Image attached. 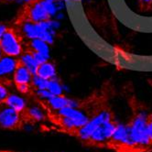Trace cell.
Segmentation results:
<instances>
[{"label": "cell", "mask_w": 152, "mask_h": 152, "mask_svg": "<svg viewBox=\"0 0 152 152\" xmlns=\"http://www.w3.org/2000/svg\"><path fill=\"white\" fill-rule=\"evenodd\" d=\"M24 38L18 28L14 26H7L5 33L0 39V46L4 55L19 57L23 52Z\"/></svg>", "instance_id": "6da1fadb"}, {"label": "cell", "mask_w": 152, "mask_h": 152, "mask_svg": "<svg viewBox=\"0 0 152 152\" xmlns=\"http://www.w3.org/2000/svg\"><path fill=\"white\" fill-rule=\"evenodd\" d=\"M130 137L135 147H147L151 144L148 131V118L138 115L128 125Z\"/></svg>", "instance_id": "7a4b0ae2"}, {"label": "cell", "mask_w": 152, "mask_h": 152, "mask_svg": "<svg viewBox=\"0 0 152 152\" xmlns=\"http://www.w3.org/2000/svg\"><path fill=\"white\" fill-rule=\"evenodd\" d=\"M22 116L5 102L0 104V127L5 129H15L22 126Z\"/></svg>", "instance_id": "3957f363"}, {"label": "cell", "mask_w": 152, "mask_h": 152, "mask_svg": "<svg viewBox=\"0 0 152 152\" xmlns=\"http://www.w3.org/2000/svg\"><path fill=\"white\" fill-rule=\"evenodd\" d=\"M112 119L111 115L109 112L104 111L95 115L94 118L90 119V120L86 123L83 126L80 127L79 129L76 130V133H77V137L82 140V141H86L88 142L89 138L91 137L92 134L94 133V130L98 127L101 124L104 122L110 120Z\"/></svg>", "instance_id": "277c9868"}, {"label": "cell", "mask_w": 152, "mask_h": 152, "mask_svg": "<svg viewBox=\"0 0 152 152\" xmlns=\"http://www.w3.org/2000/svg\"><path fill=\"white\" fill-rule=\"evenodd\" d=\"M116 125L117 124H115L112 119L104 122L94 130L91 137L89 138L88 142L97 146H101L104 143H107L112 137Z\"/></svg>", "instance_id": "5b68a950"}, {"label": "cell", "mask_w": 152, "mask_h": 152, "mask_svg": "<svg viewBox=\"0 0 152 152\" xmlns=\"http://www.w3.org/2000/svg\"><path fill=\"white\" fill-rule=\"evenodd\" d=\"M110 144H114L115 146H120L124 148H135L131 137H130L128 126H125L122 124H117L115 132L108 141Z\"/></svg>", "instance_id": "8992f818"}, {"label": "cell", "mask_w": 152, "mask_h": 152, "mask_svg": "<svg viewBox=\"0 0 152 152\" xmlns=\"http://www.w3.org/2000/svg\"><path fill=\"white\" fill-rule=\"evenodd\" d=\"M18 58L4 55L0 58V82H13V74L17 68Z\"/></svg>", "instance_id": "52a82bcc"}, {"label": "cell", "mask_w": 152, "mask_h": 152, "mask_svg": "<svg viewBox=\"0 0 152 152\" xmlns=\"http://www.w3.org/2000/svg\"><path fill=\"white\" fill-rule=\"evenodd\" d=\"M58 114L60 115L67 116V117L71 118L72 120L75 123V125L77 126L78 129L80 127L83 126L90 120V119L87 117V115H85L81 111L75 109L74 107H71V106H65V107L61 108V109H59Z\"/></svg>", "instance_id": "ba28073f"}, {"label": "cell", "mask_w": 152, "mask_h": 152, "mask_svg": "<svg viewBox=\"0 0 152 152\" xmlns=\"http://www.w3.org/2000/svg\"><path fill=\"white\" fill-rule=\"evenodd\" d=\"M33 74L30 72V71L18 59L17 68L13 74V83L14 84L19 83H31Z\"/></svg>", "instance_id": "9c48e42d"}, {"label": "cell", "mask_w": 152, "mask_h": 152, "mask_svg": "<svg viewBox=\"0 0 152 152\" xmlns=\"http://www.w3.org/2000/svg\"><path fill=\"white\" fill-rule=\"evenodd\" d=\"M5 103L12 107L13 109L18 111V113H23L27 109V103L26 100L18 94H9L8 96L7 97V99L5 100Z\"/></svg>", "instance_id": "30bf717a"}, {"label": "cell", "mask_w": 152, "mask_h": 152, "mask_svg": "<svg viewBox=\"0 0 152 152\" xmlns=\"http://www.w3.org/2000/svg\"><path fill=\"white\" fill-rule=\"evenodd\" d=\"M47 101H48V104L53 108L54 110L61 109V108H63L65 106H71V107L77 106L76 102L66 98V97L63 95H53Z\"/></svg>", "instance_id": "8fae6325"}, {"label": "cell", "mask_w": 152, "mask_h": 152, "mask_svg": "<svg viewBox=\"0 0 152 152\" xmlns=\"http://www.w3.org/2000/svg\"><path fill=\"white\" fill-rule=\"evenodd\" d=\"M39 76L47 80H51L56 77V69L55 66L50 61L43 62L39 65L37 73Z\"/></svg>", "instance_id": "7c38bea8"}, {"label": "cell", "mask_w": 152, "mask_h": 152, "mask_svg": "<svg viewBox=\"0 0 152 152\" xmlns=\"http://www.w3.org/2000/svg\"><path fill=\"white\" fill-rule=\"evenodd\" d=\"M18 59L21 61L25 66L30 71V72L32 74H36L37 73V70L39 67V63L37 62V61L35 60L34 56L28 51H23L22 54L18 57Z\"/></svg>", "instance_id": "4fadbf2b"}, {"label": "cell", "mask_w": 152, "mask_h": 152, "mask_svg": "<svg viewBox=\"0 0 152 152\" xmlns=\"http://www.w3.org/2000/svg\"><path fill=\"white\" fill-rule=\"evenodd\" d=\"M26 111H27L28 116L33 119L34 121H42L43 119L45 118V115H44L43 111L37 106L27 107Z\"/></svg>", "instance_id": "5bb4252c"}, {"label": "cell", "mask_w": 152, "mask_h": 152, "mask_svg": "<svg viewBox=\"0 0 152 152\" xmlns=\"http://www.w3.org/2000/svg\"><path fill=\"white\" fill-rule=\"evenodd\" d=\"M48 83H49V80L40 77V76H39L38 74H34L33 77H32L31 84L33 86V88H35L36 90L47 89Z\"/></svg>", "instance_id": "9a60e30c"}, {"label": "cell", "mask_w": 152, "mask_h": 152, "mask_svg": "<svg viewBox=\"0 0 152 152\" xmlns=\"http://www.w3.org/2000/svg\"><path fill=\"white\" fill-rule=\"evenodd\" d=\"M47 89L53 95H62V87H61V85L59 83V82L55 80V78L49 80Z\"/></svg>", "instance_id": "2e32d148"}, {"label": "cell", "mask_w": 152, "mask_h": 152, "mask_svg": "<svg viewBox=\"0 0 152 152\" xmlns=\"http://www.w3.org/2000/svg\"><path fill=\"white\" fill-rule=\"evenodd\" d=\"M16 88L20 94H28L33 90V86L31 83H19V84H15Z\"/></svg>", "instance_id": "e0dca14e"}, {"label": "cell", "mask_w": 152, "mask_h": 152, "mask_svg": "<svg viewBox=\"0 0 152 152\" xmlns=\"http://www.w3.org/2000/svg\"><path fill=\"white\" fill-rule=\"evenodd\" d=\"M36 94L40 97V98H44L49 100L50 97L53 96V94L48 90V89H40V90H36Z\"/></svg>", "instance_id": "ac0fdd59"}, {"label": "cell", "mask_w": 152, "mask_h": 152, "mask_svg": "<svg viewBox=\"0 0 152 152\" xmlns=\"http://www.w3.org/2000/svg\"><path fill=\"white\" fill-rule=\"evenodd\" d=\"M8 94H9V92L7 88L6 87V85L3 83L0 82V101L5 102Z\"/></svg>", "instance_id": "d6986e66"}, {"label": "cell", "mask_w": 152, "mask_h": 152, "mask_svg": "<svg viewBox=\"0 0 152 152\" xmlns=\"http://www.w3.org/2000/svg\"><path fill=\"white\" fill-rule=\"evenodd\" d=\"M148 131L149 138L152 144V120H149L148 118Z\"/></svg>", "instance_id": "ffe728a7"}, {"label": "cell", "mask_w": 152, "mask_h": 152, "mask_svg": "<svg viewBox=\"0 0 152 152\" xmlns=\"http://www.w3.org/2000/svg\"><path fill=\"white\" fill-rule=\"evenodd\" d=\"M7 28V25H5V24H3V23H0V39L2 38L3 34L5 33V31H6Z\"/></svg>", "instance_id": "44dd1931"}, {"label": "cell", "mask_w": 152, "mask_h": 152, "mask_svg": "<svg viewBox=\"0 0 152 152\" xmlns=\"http://www.w3.org/2000/svg\"><path fill=\"white\" fill-rule=\"evenodd\" d=\"M3 56H4V52H3V50H2V48H1V46H0V58L3 57Z\"/></svg>", "instance_id": "7402d4cb"}, {"label": "cell", "mask_w": 152, "mask_h": 152, "mask_svg": "<svg viewBox=\"0 0 152 152\" xmlns=\"http://www.w3.org/2000/svg\"><path fill=\"white\" fill-rule=\"evenodd\" d=\"M12 1H16V0H0V2H12Z\"/></svg>", "instance_id": "603a6c76"}, {"label": "cell", "mask_w": 152, "mask_h": 152, "mask_svg": "<svg viewBox=\"0 0 152 152\" xmlns=\"http://www.w3.org/2000/svg\"><path fill=\"white\" fill-rule=\"evenodd\" d=\"M144 3H149V2H152V0H142Z\"/></svg>", "instance_id": "cb8c5ba5"}, {"label": "cell", "mask_w": 152, "mask_h": 152, "mask_svg": "<svg viewBox=\"0 0 152 152\" xmlns=\"http://www.w3.org/2000/svg\"><path fill=\"white\" fill-rule=\"evenodd\" d=\"M66 1H67V0H66ZM75 1H79V0H75Z\"/></svg>", "instance_id": "d4e9b609"}]
</instances>
